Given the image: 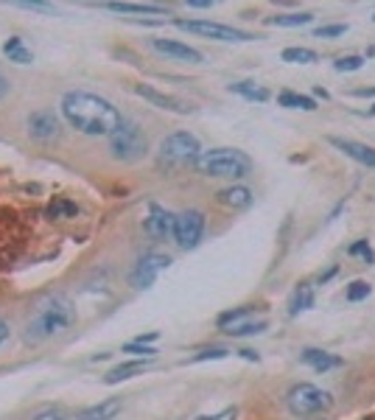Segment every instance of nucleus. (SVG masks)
Wrapping results in <instances>:
<instances>
[{
  "instance_id": "2",
  "label": "nucleus",
  "mask_w": 375,
  "mask_h": 420,
  "mask_svg": "<svg viewBox=\"0 0 375 420\" xmlns=\"http://www.w3.org/2000/svg\"><path fill=\"white\" fill-rule=\"evenodd\" d=\"M73 322H76V308H73V303L62 295H53V297L42 300L37 306V311L31 314V320L26 325V342L40 344V342H48L53 336H62L64 331L73 328Z\"/></svg>"
},
{
  "instance_id": "15",
  "label": "nucleus",
  "mask_w": 375,
  "mask_h": 420,
  "mask_svg": "<svg viewBox=\"0 0 375 420\" xmlns=\"http://www.w3.org/2000/svg\"><path fill=\"white\" fill-rule=\"evenodd\" d=\"M299 359H303V362H306L311 370H317V373H328V370H333V367H342V359H339V356L325 353V350H317V347H306Z\"/></svg>"
},
{
  "instance_id": "25",
  "label": "nucleus",
  "mask_w": 375,
  "mask_h": 420,
  "mask_svg": "<svg viewBox=\"0 0 375 420\" xmlns=\"http://www.w3.org/2000/svg\"><path fill=\"white\" fill-rule=\"evenodd\" d=\"M280 59H283V62H294V64H311V62H317L320 56H317V51H311V48H283Z\"/></svg>"
},
{
  "instance_id": "44",
  "label": "nucleus",
  "mask_w": 375,
  "mask_h": 420,
  "mask_svg": "<svg viewBox=\"0 0 375 420\" xmlns=\"http://www.w3.org/2000/svg\"><path fill=\"white\" fill-rule=\"evenodd\" d=\"M367 115H375V107H372V110H369V112H367Z\"/></svg>"
},
{
  "instance_id": "7",
  "label": "nucleus",
  "mask_w": 375,
  "mask_h": 420,
  "mask_svg": "<svg viewBox=\"0 0 375 420\" xmlns=\"http://www.w3.org/2000/svg\"><path fill=\"white\" fill-rule=\"evenodd\" d=\"M174 23L182 31H191V34H199V37H207V40H218V42H250V40H255L250 31H241V28H233V26H221V23H210V20H174Z\"/></svg>"
},
{
  "instance_id": "32",
  "label": "nucleus",
  "mask_w": 375,
  "mask_h": 420,
  "mask_svg": "<svg viewBox=\"0 0 375 420\" xmlns=\"http://www.w3.org/2000/svg\"><path fill=\"white\" fill-rule=\"evenodd\" d=\"M230 350L227 347H210V350H202V353H196L191 362H207V359H227Z\"/></svg>"
},
{
  "instance_id": "10",
  "label": "nucleus",
  "mask_w": 375,
  "mask_h": 420,
  "mask_svg": "<svg viewBox=\"0 0 375 420\" xmlns=\"http://www.w3.org/2000/svg\"><path fill=\"white\" fill-rule=\"evenodd\" d=\"M174 225H177V216L168 213V210L160 207V204L148 207V216H146V222H143L146 233L155 236V238H168V236H174Z\"/></svg>"
},
{
  "instance_id": "37",
  "label": "nucleus",
  "mask_w": 375,
  "mask_h": 420,
  "mask_svg": "<svg viewBox=\"0 0 375 420\" xmlns=\"http://www.w3.org/2000/svg\"><path fill=\"white\" fill-rule=\"evenodd\" d=\"M23 9H34V12H53V6H48V3H20Z\"/></svg>"
},
{
  "instance_id": "16",
  "label": "nucleus",
  "mask_w": 375,
  "mask_h": 420,
  "mask_svg": "<svg viewBox=\"0 0 375 420\" xmlns=\"http://www.w3.org/2000/svg\"><path fill=\"white\" fill-rule=\"evenodd\" d=\"M121 409H123L121 398H107V401H101V403H96V406L82 409L76 420H112Z\"/></svg>"
},
{
  "instance_id": "8",
  "label": "nucleus",
  "mask_w": 375,
  "mask_h": 420,
  "mask_svg": "<svg viewBox=\"0 0 375 420\" xmlns=\"http://www.w3.org/2000/svg\"><path fill=\"white\" fill-rule=\"evenodd\" d=\"M171 266V258L168 255H160V252H148V255H143L137 263H134V269L129 272V283L134 286V289H148L157 280V274L163 272V269H168Z\"/></svg>"
},
{
  "instance_id": "29",
  "label": "nucleus",
  "mask_w": 375,
  "mask_h": 420,
  "mask_svg": "<svg viewBox=\"0 0 375 420\" xmlns=\"http://www.w3.org/2000/svg\"><path fill=\"white\" fill-rule=\"evenodd\" d=\"M372 295V286L369 283H364V280H353V283L345 289V297L350 300V303H358V300H367Z\"/></svg>"
},
{
  "instance_id": "36",
  "label": "nucleus",
  "mask_w": 375,
  "mask_h": 420,
  "mask_svg": "<svg viewBox=\"0 0 375 420\" xmlns=\"http://www.w3.org/2000/svg\"><path fill=\"white\" fill-rule=\"evenodd\" d=\"M353 96L356 98H375V87H358V90H353Z\"/></svg>"
},
{
  "instance_id": "17",
  "label": "nucleus",
  "mask_w": 375,
  "mask_h": 420,
  "mask_svg": "<svg viewBox=\"0 0 375 420\" xmlns=\"http://www.w3.org/2000/svg\"><path fill=\"white\" fill-rule=\"evenodd\" d=\"M148 367V359H134V362H123V365H118V367H112L110 373H107V384H118V381H126V378H132V376H137V373H143Z\"/></svg>"
},
{
  "instance_id": "5",
  "label": "nucleus",
  "mask_w": 375,
  "mask_h": 420,
  "mask_svg": "<svg viewBox=\"0 0 375 420\" xmlns=\"http://www.w3.org/2000/svg\"><path fill=\"white\" fill-rule=\"evenodd\" d=\"M148 152V140L143 134V129L137 123H129L123 121L112 134H110V155L115 160H123V163H137L140 157H146Z\"/></svg>"
},
{
  "instance_id": "31",
  "label": "nucleus",
  "mask_w": 375,
  "mask_h": 420,
  "mask_svg": "<svg viewBox=\"0 0 375 420\" xmlns=\"http://www.w3.org/2000/svg\"><path fill=\"white\" fill-rule=\"evenodd\" d=\"M123 353L143 356V359H155L157 350H155V347H148V344H143V342H126V344H123Z\"/></svg>"
},
{
  "instance_id": "1",
  "label": "nucleus",
  "mask_w": 375,
  "mask_h": 420,
  "mask_svg": "<svg viewBox=\"0 0 375 420\" xmlns=\"http://www.w3.org/2000/svg\"><path fill=\"white\" fill-rule=\"evenodd\" d=\"M62 115L67 118V123L73 129H79L85 134H93V137H110L123 123V118H121L115 104H110L107 98H101L96 93H85V90L64 93Z\"/></svg>"
},
{
  "instance_id": "24",
  "label": "nucleus",
  "mask_w": 375,
  "mask_h": 420,
  "mask_svg": "<svg viewBox=\"0 0 375 420\" xmlns=\"http://www.w3.org/2000/svg\"><path fill=\"white\" fill-rule=\"evenodd\" d=\"M107 9L118 15H166L163 6H148V3H107Z\"/></svg>"
},
{
  "instance_id": "28",
  "label": "nucleus",
  "mask_w": 375,
  "mask_h": 420,
  "mask_svg": "<svg viewBox=\"0 0 375 420\" xmlns=\"http://www.w3.org/2000/svg\"><path fill=\"white\" fill-rule=\"evenodd\" d=\"M76 204L73 202H67V199H53L51 202V207H48V216L51 219H62V216H76Z\"/></svg>"
},
{
  "instance_id": "23",
  "label": "nucleus",
  "mask_w": 375,
  "mask_h": 420,
  "mask_svg": "<svg viewBox=\"0 0 375 420\" xmlns=\"http://www.w3.org/2000/svg\"><path fill=\"white\" fill-rule=\"evenodd\" d=\"M252 308L250 306H241V308H233V311H224L218 320H216V325L221 328V331H230L233 325H238V322H247V320H252Z\"/></svg>"
},
{
  "instance_id": "40",
  "label": "nucleus",
  "mask_w": 375,
  "mask_h": 420,
  "mask_svg": "<svg viewBox=\"0 0 375 420\" xmlns=\"http://www.w3.org/2000/svg\"><path fill=\"white\" fill-rule=\"evenodd\" d=\"M6 339H9V325H6L3 320H0V344H3Z\"/></svg>"
},
{
  "instance_id": "42",
  "label": "nucleus",
  "mask_w": 375,
  "mask_h": 420,
  "mask_svg": "<svg viewBox=\"0 0 375 420\" xmlns=\"http://www.w3.org/2000/svg\"><path fill=\"white\" fill-rule=\"evenodd\" d=\"M241 356L250 359V362H258V353H255V350H241Z\"/></svg>"
},
{
  "instance_id": "26",
  "label": "nucleus",
  "mask_w": 375,
  "mask_h": 420,
  "mask_svg": "<svg viewBox=\"0 0 375 420\" xmlns=\"http://www.w3.org/2000/svg\"><path fill=\"white\" fill-rule=\"evenodd\" d=\"M230 90L244 96V98H250V101H266L269 98V90H263V87H258L252 82H236V85H230Z\"/></svg>"
},
{
  "instance_id": "39",
  "label": "nucleus",
  "mask_w": 375,
  "mask_h": 420,
  "mask_svg": "<svg viewBox=\"0 0 375 420\" xmlns=\"http://www.w3.org/2000/svg\"><path fill=\"white\" fill-rule=\"evenodd\" d=\"M188 6L191 9H210L213 3H210V0H188Z\"/></svg>"
},
{
  "instance_id": "20",
  "label": "nucleus",
  "mask_w": 375,
  "mask_h": 420,
  "mask_svg": "<svg viewBox=\"0 0 375 420\" xmlns=\"http://www.w3.org/2000/svg\"><path fill=\"white\" fill-rule=\"evenodd\" d=\"M3 53H6L12 62H17V64H28V62H34V53L23 45V40H20V37L6 40V42H3Z\"/></svg>"
},
{
  "instance_id": "13",
  "label": "nucleus",
  "mask_w": 375,
  "mask_h": 420,
  "mask_svg": "<svg viewBox=\"0 0 375 420\" xmlns=\"http://www.w3.org/2000/svg\"><path fill=\"white\" fill-rule=\"evenodd\" d=\"M331 143L345 152L347 157H353L356 163L367 166V168H375V149L372 146H364V143H356V140H345V137H331Z\"/></svg>"
},
{
  "instance_id": "18",
  "label": "nucleus",
  "mask_w": 375,
  "mask_h": 420,
  "mask_svg": "<svg viewBox=\"0 0 375 420\" xmlns=\"http://www.w3.org/2000/svg\"><path fill=\"white\" fill-rule=\"evenodd\" d=\"M218 202L227 204V207H247L252 202V191L244 185H233V188H224L218 191Z\"/></svg>"
},
{
  "instance_id": "33",
  "label": "nucleus",
  "mask_w": 375,
  "mask_h": 420,
  "mask_svg": "<svg viewBox=\"0 0 375 420\" xmlns=\"http://www.w3.org/2000/svg\"><path fill=\"white\" fill-rule=\"evenodd\" d=\"M347 252H350V255H361V258H364V261H369V263L375 261V255H372V250H369V244H367V241H356Z\"/></svg>"
},
{
  "instance_id": "38",
  "label": "nucleus",
  "mask_w": 375,
  "mask_h": 420,
  "mask_svg": "<svg viewBox=\"0 0 375 420\" xmlns=\"http://www.w3.org/2000/svg\"><path fill=\"white\" fill-rule=\"evenodd\" d=\"M34 420H67V417H62L59 412H42V414H37Z\"/></svg>"
},
{
  "instance_id": "41",
  "label": "nucleus",
  "mask_w": 375,
  "mask_h": 420,
  "mask_svg": "<svg viewBox=\"0 0 375 420\" xmlns=\"http://www.w3.org/2000/svg\"><path fill=\"white\" fill-rule=\"evenodd\" d=\"M6 93H9V79H6L3 73H0V98H3Z\"/></svg>"
},
{
  "instance_id": "12",
  "label": "nucleus",
  "mask_w": 375,
  "mask_h": 420,
  "mask_svg": "<svg viewBox=\"0 0 375 420\" xmlns=\"http://www.w3.org/2000/svg\"><path fill=\"white\" fill-rule=\"evenodd\" d=\"M134 93H137L140 98H146V101L157 104L160 110H168V112H177V115H188V112H193V107H191V104H185V101H180V98H174V96H166V93L155 90V87H148V85H137V87H134Z\"/></svg>"
},
{
  "instance_id": "6",
  "label": "nucleus",
  "mask_w": 375,
  "mask_h": 420,
  "mask_svg": "<svg viewBox=\"0 0 375 420\" xmlns=\"http://www.w3.org/2000/svg\"><path fill=\"white\" fill-rule=\"evenodd\" d=\"M199 155H202V146H199L196 134H191V132H174L160 143V163L166 168L196 163Z\"/></svg>"
},
{
  "instance_id": "27",
  "label": "nucleus",
  "mask_w": 375,
  "mask_h": 420,
  "mask_svg": "<svg viewBox=\"0 0 375 420\" xmlns=\"http://www.w3.org/2000/svg\"><path fill=\"white\" fill-rule=\"evenodd\" d=\"M266 328H269V322H266V320H247V322L233 325L227 333H230V336H252V333H263Z\"/></svg>"
},
{
  "instance_id": "11",
  "label": "nucleus",
  "mask_w": 375,
  "mask_h": 420,
  "mask_svg": "<svg viewBox=\"0 0 375 420\" xmlns=\"http://www.w3.org/2000/svg\"><path fill=\"white\" fill-rule=\"evenodd\" d=\"M28 132H31V137L42 140V143H48V140H56V137H59V118H56L51 110H37V112H31V118H28Z\"/></svg>"
},
{
  "instance_id": "19",
  "label": "nucleus",
  "mask_w": 375,
  "mask_h": 420,
  "mask_svg": "<svg viewBox=\"0 0 375 420\" xmlns=\"http://www.w3.org/2000/svg\"><path fill=\"white\" fill-rule=\"evenodd\" d=\"M314 306V286L311 283H303L294 295H291V306H288V314L297 317L299 311H308Z\"/></svg>"
},
{
  "instance_id": "9",
  "label": "nucleus",
  "mask_w": 375,
  "mask_h": 420,
  "mask_svg": "<svg viewBox=\"0 0 375 420\" xmlns=\"http://www.w3.org/2000/svg\"><path fill=\"white\" fill-rule=\"evenodd\" d=\"M202 233H204V216L199 213V210H185V213L177 216L174 238L182 250H193L202 241Z\"/></svg>"
},
{
  "instance_id": "22",
  "label": "nucleus",
  "mask_w": 375,
  "mask_h": 420,
  "mask_svg": "<svg viewBox=\"0 0 375 420\" xmlns=\"http://www.w3.org/2000/svg\"><path fill=\"white\" fill-rule=\"evenodd\" d=\"M277 104L280 107H288V110H317V101L311 98V96H299V93H291V90H286V93H280L277 96Z\"/></svg>"
},
{
  "instance_id": "30",
  "label": "nucleus",
  "mask_w": 375,
  "mask_h": 420,
  "mask_svg": "<svg viewBox=\"0 0 375 420\" xmlns=\"http://www.w3.org/2000/svg\"><path fill=\"white\" fill-rule=\"evenodd\" d=\"M333 67L339 73H353V70H361L364 67V56H342L333 62Z\"/></svg>"
},
{
  "instance_id": "4",
  "label": "nucleus",
  "mask_w": 375,
  "mask_h": 420,
  "mask_svg": "<svg viewBox=\"0 0 375 420\" xmlns=\"http://www.w3.org/2000/svg\"><path fill=\"white\" fill-rule=\"evenodd\" d=\"M286 403L291 409V414L297 417H314V414H325L333 406V395L328 390H320L314 384H297L288 390Z\"/></svg>"
},
{
  "instance_id": "43",
  "label": "nucleus",
  "mask_w": 375,
  "mask_h": 420,
  "mask_svg": "<svg viewBox=\"0 0 375 420\" xmlns=\"http://www.w3.org/2000/svg\"><path fill=\"white\" fill-rule=\"evenodd\" d=\"M333 274H336V266H331L328 272H322V274H320V280H322V283H325V280H331Z\"/></svg>"
},
{
  "instance_id": "21",
  "label": "nucleus",
  "mask_w": 375,
  "mask_h": 420,
  "mask_svg": "<svg viewBox=\"0 0 375 420\" xmlns=\"http://www.w3.org/2000/svg\"><path fill=\"white\" fill-rule=\"evenodd\" d=\"M311 20H314V15L297 12V15H274V17H269L266 23H269V26H277V28H299V26H308Z\"/></svg>"
},
{
  "instance_id": "3",
  "label": "nucleus",
  "mask_w": 375,
  "mask_h": 420,
  "mask_svg": "<svg viewBox=\"0 0 375 420\" xmlns=\"http://www.w3.org/2000/svg\"><path fill=\"white\" fill-rule=\"evenodd\" d=\"M193 168L202 177H216V180H241L252 171V160L238 152V149H210L202 152L193 163Z\"/></svg>"
},
{
  "instance_id": "34",
  "label": "nucleus",
  "mask_w": 375,
  "mask_h": 420,
  "mask_svg": "<svg viewBox=\"0 0 375 420\" xmlns=\"http://www.w3.org/2000/svg\"><path fill=\"white\" fill-rule=\"evenodd\" d=\"M342 34H347V26H320V28H317V37H322V40H328V37H342Z\"/></svg>"
},
{
  "instance_id": "14",
  "label": "nucleus",
  "mask_w": 375,
  "mask_h": 420,
  "mask_svg": "<svg viewBox=\"0 0 375 420\" xmlns=\"http://www.w3.org/2000/svg\"><path fill=\"white\" fill-rule=\"evenodd\" d=\"M152 45H155V51H160V53H166L171 59H182V62H193V64L202 62V53L196 48L185 45V42H177V40H152Z\"/></svg>"
},
{
  "instance_id": "35",
  "label": "nucleus",
  "mask_w": 375,
  "mask_h": 420,
  "mask_svg": "<svg viewBox=\"0 0 375 420\" xmlns=\"http://www.w3.org/2000/svg\"><path fill=\"white\" fill-rule=\"evenodd\" d=\"M236 409L230 406V409H221V412H216V414H202V417H196V420H236Z\"/></svg>"
}]
</instances>
